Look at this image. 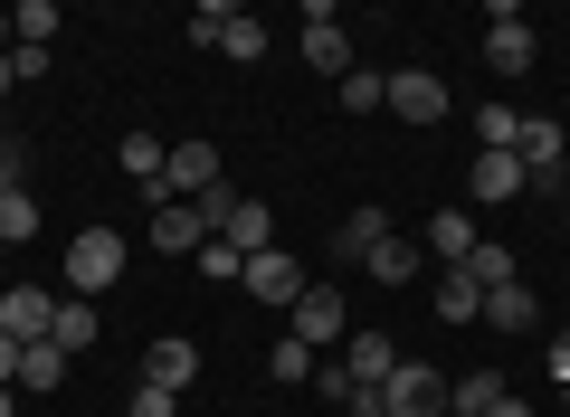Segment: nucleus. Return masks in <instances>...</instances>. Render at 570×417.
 <instances>
[{
  "label": "nucleus",
  "instance_id": "30",
  "mask_svg": "<svg viewBox=\"0 0 570 417\" xmlns=\"http://www.w3.org/2000/svg\"><path fill=\"white\" fill-rule=\"evenodd\" d=\"M314 360H324V351H305V341H295V332L276 341V379H285V389H295V379H314Z\"/></svg>",
  "mask_w": 570,
  "mask_h": 417
},
{
  "label": "nucleus",
  "instance_id": "9",
  "mask_svg": "<svg viewBox=\"0 0 570 417\" xmlns=\"http://www.w3.org/2000/svg\"><path fill=\"white\" fill-rule=\"evenodd\" d=\"M200 190H219V152H209V142H171V161H163V190H153V209H163V199H200Z\"/></svg>",
  "mask_w": 570,
  "mask_h": 417
},
{
  "label": "nucleus",
  "instance_id": "43",
  "mask_svg": "<svg viewBox=\"0 0 570 417\" xmlns=\"http://www.w3.org/2000/svg\"><path fill=\"white\" fill-rule=\"evenodd\" d=\"M561 408H570V379H561Z\"/></svg>",
  "mask_w": 570,
  "mask_h": 417
},
{
  "label": "nucleus",
  "instance_id": "24",
  "mask_svg": "<svg viewBox=\"0 0 570 417\" xmlns=\"http://www.w3.org/2000/svg\"><path fill=\"white\" fill-rule=\"evenodd\" d=\"M381 105H390V77L381 67H352L343 77V115H381Z\"/></svg>",
  "mask_w": 570,
  "mask_h": 417
},
{
  "label": "nucleus",
  "instance_id": "7",
  "mask_svg": "<svg viewBox=\"0 0 570 417\" xmlns=\"http://www.w3.org/2000/svg\"><path fill=\"white\" fill-rule=\"evenodd\" d=\"M390 115H400V123H448V86H438V67H390Z\"/></svg>",
  "mask_w": 570,
  "mask_h": 417
},
{
  "label": "nucleus",
  "instance_id": "13",
  "mask_svg": "<svg viewBox=\"0 0 570 417\" xmlns=\"http://www.w3.org/2000/svg\"><path fill=\"white\" fill-rule=\"evenodd\" d=\"M343 370H352V389H381V379L400 370V341H390V332H371V322H362V332H352V351H343Z\"/></svg>",
  "mask_w": 570,
  "mask_h": 417
},
{
  "label": "nucleus",
  "instance_id": "29",
  "mask_svg": "<svg viewBox=\"0 0 570 417\" xmlns=\"http://www.w3.org/2000/svg\"><path fill=\"white\" fill-rule=\"evenodd\" d=\"M200 276H209V285H238V276H247V257H238L228 238H209V247H200Z\"/></svg>",
  "mask_w": 570,
  "mask_h": 417
},
{
  "label": "nucleus",
  "instance_id": "1",
  "mask_svg": "<svg viewBox=\"0 0 570 417\" xmlns=\"http://www.w3.org/2000/svg\"><path fill=\"white\" fill-rule=\"evenodd\" d=\"M115 276H124V238H115V228H77V238H67V285L96 304Z\"/></svg>",
  "mask_w": 570,
  "mask_h": 417
},
{
  "label": "nucleus",
  "instance_id": "41",
  "mask_svg": "<svg viewBox=\"0 0 570 417\" xmlns=\"http://www.w3.org/2000/svg\"><path fill=\"white\" fill-rule=\"evenodd\" d=\"M10 86H20V77H10V58H0V96H10Z\"/></svg>",
  "mask_w": 570,
  "mask_h": 417
},
{
  "label": "nucleus",
  "instance_id": "20",
  "mask_svg": "<svg viewBox=\"0 0 570 417\" xmlns=\"http://www.w3.org/2000/svg\"><path fill=\"white\" fill-rule=\"evenodd\" d=\"M362 266H371V285H409V276H419V247L381 238V247H362Z\"/></svg>",
  "mask_w": 570,
  "mask_h": 417
},
{
  "label": "nucleus",
  "instance_id": "5",
  "mask_svg": "<svg viewBox=\"0 0 570 417\" xmlns=\"http://www.w3.org/2000/svg\"><path fill=\"white\" fill-rule=\"evenodd\" d=\"M247 295H257L266 304V314H295V295H305V266H295V257H285V247H257V257H247Z\"/></svg>",
  "mask_w": 570,
  "mask_h": 417
},
{
  "label": "nucleus",
  "instance_id": "27",
  "mask_svg": "<svg viewBox=\"0 0 570 417\" xmlns=\"http://www.w3.org/2000/svg\"><path fill=\"white\" fill-rule=\"evenodd\" d=\"M390 238V209H352L343 219V257H362V247H381Z\"/></svg>",
  "mask_w": 570,
  "mask_h": 417
},
{
  "label": "nucleus",
  "instance_id": "33",
  "mask_svg": "<svg viewBox=\"0 0 570 417\" xmlns=\"http://www.w3.org/2000/svg\"><path fill=\"white\" fill-rule=\"evenodd\" d=\"M29 190V152H20V142H0V199H20Z\"/></svg>",
  "mask_w": 570,
  "mask_h": 417
},
{
  "label": "nucleus",
  "instance_id": "37",
  "mask_svg": "<svg viewBox=\"0 0 570 417\" xmlns=\"http://www.w3.org/2000/svg\"><path fill=\"white\" fill-rule=\"evenodd\" d=\"M343 417H390V408H381V389H362V398H352Z\"/></svg>",
  "mask_w": 570,
  "mask_h": 417
},
{
  "label": "nucleus",
  "instance_id": "32",
  "mask_svg": "<svg viewBox=\"0 0 570 417\" xmlns=\"http://www.w3.org/2000/svg\"><path fill=\"white\" fill-rule=\"evenodd\" d=\"M228 10H238V0H200V10H190V39H200V48H219V29H228Z\"/></svg>",
  "mask_w": 570,
  "mask_h": 417
},
{
  "label": "nucleus",
  "instance_id": "8",
  "mask_svg": "<svg viewBox=\"0 0 570 417\" xmlns=\"http://www.w3.org/2000/svg\"><path fill=\"white\" fill-rule=\"evenodd\" d=\"M285 332L305 341V351H333V341H343V295H333V285H305L295 314H285Z\"/></svg>",
  "mask_w": 570,
  "mask_h": 417
},
{
  "label": "nucleus",
  "instance_id": "34",
  "mask_svg": "<svg viewBox=\"0 0 570 417\" xmlns=\"http://www.w3.org/2000/svg\"><path fill=\"white\" fill-rule=\"evenodd\" d=\"M124 417H171V389H153V379H142V389L124 398Z\"/></svg>",
  "mask_w": 570,
  "mask_h": 417
},
{
  "label": "nucleus",
  "instance_id": "26",
  "mask_svg": "<svg viewBox=\"0 0 570 417\" xmlns=\"http://www.w3.org/2000/svg\"><path fill=\"white\" fill-rule=\"evenodd\" d=\"M10 29H20V48H48V39H58V0H20Z\"/></svg>",
  "mask_w": 570,
  "mask_h": 417
},
{
  "label": "nucleus",
  "instance_id": "40",
  "mask_svg": "<svg viewBox=\"0 0 570 417\" xmlns=\"http://www.w3.org/2000/svg\"><path fill=\"white\" fill-rule=\"evenodd\" d=\"M0 417H20V389H0Z\"/></svg>",
  "mask_w": 570,
  "mask_h": 417
},
{
  "label": "nucleus",
  "instance_id": "6",
  "mask_svg": "<svg viewBox=\"0 0 570 417\" xmlns=\"http://www.w3.org/2000/svg\"><path fill=\"white\" fill-rule=\"evenodd\" d=\"M485 58L504 67V77H523V67L542 58V39H532V20L513 10V0H494V10H485Z\"/></svg>",
  "mask_w": 570,
  "mask_h": 417
},
{
  "label": "nucleus",
  "instance_id": "21",
  "mask_svg": "<svg viewBox=\"0 0 570 417\" xmlns=\"http://www.w3.org/2000/svg\"><path fill=\"white\" fill-rule=\"evenodd\" d=\"M219 58L257 67V58H266V20H247V10H228V29H219Z\"/></svg>",
  "mask_w": 570,
  "mask_h": 417
},
{
  "label": "nucleus",
  "instance_id": "44",
  "mask_svg": "<svg viewBox=\"0 0 570 417\" xmlns=\"http://www.w3.org/2000/svg\"><path fill=\"white\" fill-rule=\"evenodd\" d=\"M448 417H466V408H448Z\"/></svg>",
  "mask_w": 570,
  "mask_h": 417
},
{
  "label": "nucleus",
  "instance_id": "15",
  "mask_svg": "<svg viewBox=\"0 0 570 417\" xmlns=\"http://www.w3.org/2000/svg\"><path fill=\"white\" fill-rule=\"evenodd\" d=\"M428 247H438V266H466L475 257V219L466 209H438V219H428Z\"/></svg>",
  "mask_w": 570,
  "mask_h": 417
},
{
  "label": "nucleus",
  "instance_id": "28",
  "mask_svg": "<svg viewBox=\"0 0 570 417\" xmlns=\"http://www.w3.org/2000/svg\"><path fill=\"white\" fill-rule=\"evenodd\" d=\"M20 238H39V199H0V247H20Z\"/></svg>",
  "mask_w": 570,
  "mask_h": 417
},
{
  "label": "nucleus",
  "instance_id": "35",
  "mask_svg": "<svg viewBox=\"0 0 570 417\" xmlns=\"http://www.w3.org/2000/svg\"><path fill=\"white\" fill-rule=\"evenodd\" d=\"M10 379H20V341L0 332V389H10Z\"/></svg>",
  "mask_w": 570,
  "mask_h": 417
},
{
  "label": "nucleus",
  "instance_id": "23",
  "mask_svg": "<svg viewBox=\"0 0 570 417\" xmlns=\"http://www.w3.org/2000/svg\"><path fill=\"white\" fill-rule=\"evenodd\" d=\"M475 142H485V152H513V142H523V115H513V105H475Z\"/></svg>",
  "mask_w": 570,
  "mask_h": 417
},
{
  "label": "nucleus",
  "instance_id": "4",
  "mask_svg": "<svg viewBox=\"0 0 570 417\" xmlns=\"http://www.w3.org/2000/svg\"><path fill=\"white\" fill-rule=\"evenodd\" d=\"M0 332L20 341V351H39V341L58 332V295H48V285H10V295H0Z\"/></svg>",
  "mask_w": 570,
  "mask_h": 417
},
{
  "label": "nucleus",
  "instance_id": "19",
  "mask_svg": "<svg viewBox=\"0 0 570 417\" xmlns=\"http://www.w3.org/2000/svg\"><path fill=\"white\" fill-rule=\"evenodd\" d=\"M96 332H105V322H96V304H86V295H67V304H58V332H48V341H58V351L77 360V351H86Z\"/></svg>",
  "mask_w": 570,
  "mask_h": 417
},
{
  "label": "nucleus",
  "instance_id": "10",
  "mask_svg": "<svg viewBox=\"0 0 570 417\" xmlns=\"http://www.w3.org/2000/svg\"><path fill=\"white\" fill-rule=\"evenodd\" d=\"M513 190H532V171H523L513 152H475V161H466V199H475V209H504Z\"/></svg>",
  "mask_w": 570,
  "mask_h": 417
},
{
  "label": "nucleus",
  "instance_id": "14",
  "mask_svg": "<svg viewBox=\"0 0 570 417\" xmlns=\"http://www.w3.org/2000/svg\"><path fill=\"white\" fill-rule=\"evenodd\" d=\"M485 322H494V332H523V322H542L532 285H523V276H513V285H485Z\"/></svg>",
  "mask_w": 570,
  "mask_h": 417
},
{
  "label": "nucleus",
  "instance_id": "31",
  "mask_svg": "<svg viewBox=\"0 0 570 417\" xmlns=\"http://www.w3.org/2000/svg\"><path fill=\"white\" fill-rule=\"evenodd\" d=\"M466 276H475V285H513V257H504V247H485V238H475V257H466Z\"/></svg>",
  "mask_w": 570,
  "mask_h": 417
},
{
  "label": "nucleus",
  "instance_id": "17",
  "mask_svg": "<svg viewBox=\"0 0 570 417\" xmlns=\"http://www.w3.org/2000/svg\"><path fill=\"white\" fill-rule=\"evenodd\" d=\"M228 247H238V257H257L266 238H276V219H266V199H238V209H228V228H219Z\"/></svg>",
  "mask_w": 570,
  "mask_h": 417
},
{
  "label": "nucleus",
  "instance_id": "16",
  "mask_svg": "<svg viewBox=\"0 0 570 417\" xmlns=\"http://www.w3.org/2000/svg\"><path fill=\"white\" fill-rule=\"evenodd\" d=\"M58 379H67V351H58V341H39V351H20V379H10V389H20V398H48Z\"/></svg>",
  "mask_w": 570,
  "mask_h": 417
},
{
  "label": "nucleus",
  "instance_id": "42",
  "mask_svg": "<svg viewBox=\"0 0 570 417\" xmlns=\"http://www.w3.org/2000/svg\"><path fill=\"white\" fill-rule=\"evenodd\" d=\"M561 219H570V190H561Z\"/></svg>",
  "mask_w": 570,
  "mask_h": 417
},
{
  "label": "nucleus",
  "instance_id": "3",
  "mask_svg": "<svg viewBox=\"0 0 570 417\" xmlns=\"http://www.w3.org/2000/svg\"><path fill=\"white\" fill-rule=\"evenodd\" d=\"M305 67H324L333 86L352 77V29H343V10H333V0H305Z\"/></svg>",
  "mask_w": 570,
  "mask_h": 417
},
{
  "label": "nucleus",
  "instance_id": "11",
  "mask_svg": "<svg viewBox=\"0 0 570 417\" xmlns=\"http://www.w3.org/2000/svg\"><path fill=\"white\" fill-rule=\"evenodd\" d=\"M153 247H171V257H200V247H209V219L190 209V199H163V209H153Z\"/></svg>",
  "mask_w": 570,
  "mask_h": 417
},
{
  "label": "nucleus",
  "instance_id": "2",
  "mask_svg": "<svg viewBox=\"0 0 570 417\" xmlns=\"http://www.w3.org/2000/svg\"><path fill=\"white\" fill-rule=\"evenodd\" d=\"M381 408L390 417H448V379L428 370V360H400V370L381 379Z\"/></svg>",
  "mask_w": 570,
  "mask_h": 417
},
{
  "label": "nucleus",
  "instance_id": "12",
  "mask_svg": "<svg viewBox=\"0 0 570 417\" xmlns=\"http://www.w3.org/2000/svg\"><path fill=\"white\" fill-rule=\"evenodd\" d=\"M142 379H153V389H171V398H181L190 379H200V351H190L181 332H163V341H153V351H142Z\"/></svg>",
  "mask_w": 570,
  "mask_h": 417
},
{
  "label": "nucleus",
  "instance_id": "25",
  "mask_svg": "<svg viewBox=\"0 0 570 417\" xmlns=\"http://www.w3.org/2000/svg\"><path fill=\"white\" fill-rule=\"evenodd\" d=\"M494 398H504V370H466V379H456V389H448V408H466V417H485Z\"/></svg>",
  "mask_w": 570,
  "mask_h": 417
},
{
  "label": "nucleus",
  "instance_id": "36",
  "mask_svg": "<svg viewBox=\"0 0 570 417\" xmlns=\"http://www.w3.org/2000/svg\"><path fill=\"white\" fill-rule=\"evenodd\" d=\"M485 417H532V398H513V389H504V398H494Z\"/></svg>",
  "mask_w": 570,
  "mask_h": 417
},
{
  "label": "nucleus",
  "instance_id": "18",
  "mask_svg": "<svg viewBox=\"0 0 570 417\" xmlns=\"http://www.w3.org/2000/svg\"><path fill=\"white\" fill-rule=\"evenodd\" d=\"M438 314H448V322H485V285H475L466 266H448V285H438Z\"/></svg>",
  "mask_w": 570,
  "mask_h": 417
},
{
  "label": "nucleus",
  "instance_id": "22",
  "mask_svg": "<svg viewBox=\"0 0 570 417\" xmlns=\"http://www.w3.org/2000/svg\"><path fill=\"white\" fill-rule=\"evenodd\" d=\"M163 161H171V142H153V133H124V171H134L142 190H163Z\"/></svg>",
  "mask_w": 570,
  "mask_h": 417
},
{
  "label": "nucleus",
  "instance_id": "39",
  "mask_svg": "<svg viewBox=\"0 0 570 417\" xmlns=\"http://www.w3.org/2000/svg\"><path fill=\"white\" fill-rule=\"evenodd\" d=\"M10 48H20V29H10V10H0V58H10Z\"/></svg>",
  "mask_w": 570,
  "mask_h": 417
},
{
  "label": "nucleus",
  "instance_id": "38",
  "mask_svg": "<svg viewBox=\"0 0 570 417\" xmlns=\"http://www.w3.org/2000/svg\"><path fill=\"white\" fill-rule=\"evenodd\" d=\"M551 379H570V332H561V341H551Z\"/></svg>",
  "mask_w": 570,
  "mask_h": 417
}]
</instances>
